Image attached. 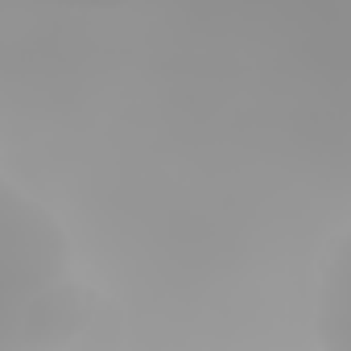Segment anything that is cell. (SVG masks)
Instances as JSON below:
<instances>
[{"instance_id": "obj_1", "label": "cell", "mask_w": 351, "mask_h": 351, "mask_svg": "<svg viewBox=\"0 0 351 351\" xmlns=\"http://www.w3.org/2000/svg\"><path fill=\"white\" fill-rule=\"evenodd\" d=\"M91 318L62 223L0 173V351H71Z\"/></svg>"}, {"instance_id": "obj_2", "label": "cell", "mask_w": 351, "mask_h": 351, "mask_svg": "<svg viewBox=\"0 0 351 351\" xmlns=\"http://www.w3.org/2000/svg\"><path fill=\"white\" fill-rule=\"evenodd\" d=\"M343 335H347V248L339 236L326 273L318 277V351H343Z\"/></svg>"}]
</instances>
